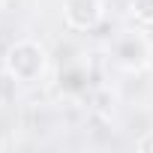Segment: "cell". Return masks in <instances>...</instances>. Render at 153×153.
<instances>
[{
  "label": "cell",
  "instance_id": "cell-1",
  "mask_svg": "<svg viewBox=\"0 0 153 153\" xmlns=\"http://www.w3.org/2000/svg\"><path fill=\"white\" fill-rule=\"evenodd\" d=\"M48 63H51L48 48L30 36L15 39L3 54V72L15 84H39L48 72Z\"/></svg>",
  "mask_w": 153,
  "mask_h": 153
},
{
  "label": "cell",
  "instance_id": "cell-2",
  "mask_svg": "<svg viewBox=\"0 0 153 153\" xmlns=\"http://www.w3.org/2000/svg\"><path fill=\"white\" fill-rule=\"evenodd\" d=\"M108 57H111L120 69H126V72H141V69H147L150 39L144 36L141 27H126V30H120V33L111 36Z\"/></svg>",
  "mask_w": 153,
  "mask_h": 153
},
{
  "label": "cell",
  "instance_id": "cell-3",
  "mask_svg": "<svg viewBox=\"0 0 153 153\" xmlns=\"http://www.w3.org/2000/svg\"><path fill=\"white\" fill-rule=\"evenodd\" d=\"M60 15L72 33H96L105 24V0H60Z\"/></svg>",
  "mask_w": 153,
  "mask_h": 153
},
{
  "label": "cell",
  "instance_id": "cell-4",
  "mask_svg": "<svg viewBox=\"0 0 153 153\" xmlns=\"http://www.w3.org/2000/svg\"><path fill=\"white\" fill-rule=\"evenodd\" d=\"M87 81H90V75H87V69L78 66V63H69V66H63V69L57 72V90L66 93V96L84 93V90H87Z\"/></svg>",
  "mask_w": 153,
  "mask_h": 153
},
{
  "label": "cell",
  "instance_id": "cell-5",
  "mask_svg": "<svg viewBox=\"0 0 153 153\" xmlns=\"http://www.w3.org/2000/svg\"><path fill=\"white\" fill-rule=\"evenodd\" d=\"M129 15L141 27H153V0H129Z\"/></svg>",
  "mask_w": 153,
  "mask_h": 153
},
{
  "label": "cell",
  "instance_id": "cell-6",
  "mask_svg": "<svg viewBox=\"0 0 153 153\" xmlns=\"http://www.w3.org/2000/svg\"><path fill=\"white\" fill-rule=\"evenodd\" d=\"M135 150L138 153H153V129L144 132L141 138H135Z\"/></svg>",
  "mask_w": 153,
  "mask_h": 153
},
{
  "label": "cell",
  "instance_id": "cell-7",
  "mask_svg": "<svg viewBox=\"0 0 153 153\" xmlns=\"http://www.w3.org/2000/svg\"><path fill=\"white\" fill-rule=\"evenodd\" d=\"M147 69L153 72V42H150V57H147Z\"/></svg>",
  "mask_w": 153,
  "mask_h": 153
},
{
  "label": "cell",
  "instance_id": "cell-8",
  "mask_svg": "<svg viewBox=\"0 0 153 153\" xmlns=\"http://www.w3.org/2000/svg\"><path fill=\"white\" fill-rule=\"evenodd\" d=\"M6 3H9V0H0V9H3V6H6Z\"/></svg>",
  "mask_w": 153,
  "mask_h": 153
}]
</instances>
